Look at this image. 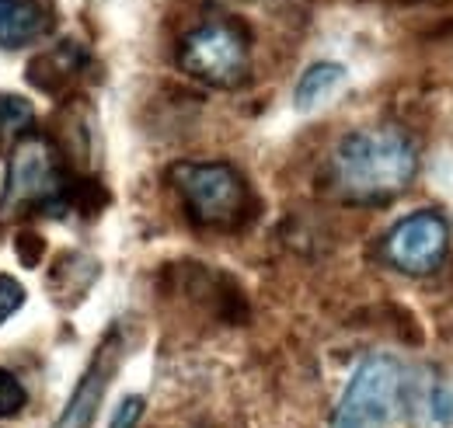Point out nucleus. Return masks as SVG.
<instances>
[{
  "label": "nucleus",
  "instance_id": "1",
  "mask_svg": "<svg viewBox=\"0 0 453 428\" xmlns=\"http://www.w3.org/2000/svg\"><path fill=\"white\" fill-rule=\"evenodd\" d=\"M332 185L349 203H391L401 195L415 171L418 150L415 140L397 126H370L349 133L332 154Z\"/></svg>",
  "mask_w": 453,
  "mask_h": 428
},
{
  "label": "nucleus",
  "instance_id": "2",
  "mask_svg": "<svg viewBox=\"0 0 453 428\" xmlns=\"http://www.w3.org/2000/svg\"><path fill=\"white\" fill-rule=\"evenodd\" d=\"M178 63L188 77L210 88H241L251 73V50L241 28L226 21H206L185 32L178 46Z\"/></svg>",
  "mask_w": 453,
  "mask_h": 428
},
{
  "label": "nucleus",
  "instance_id": "3",
  "mask_svg": "<svg viewBox=\"0 0 453 428\" xmlns=\"http://www.w3.org/2000/svg\"><path fill=\"white\" fill-rule=\"evenodd\" d=\"M404 373L391 355H370L352 373L339 408L332 415V428H391L401 404Z\"/></svg>",
  "mask_w": 453,
  "mask_h": 428
},
{
  "label": "nucleus",
  "instance_id": "4",
  "mask_svg": "<svg viewBox=\"0 0 453 428\" xmlns=\"http://www.w3.org/2000/svg\"><path fill=\"white\" fill-rule=\"evenodd\" d=\"M171 181L203 226H234L248 210V185L230 164H174Z\"/></svg>",
  "mask_w": 453,
  "mask_h": 428
},
{
  "label": "nucleus",
  "instance_id": "5",
  "mask_svg": "<svg viewBox=\"0 0 453 428\" xmlns=\"http://www.w3.org/2000/svg\"><path fill=\"white\" fill-rule=\"evenodd\" d=\"M66 181L59 171V157L46 136L25 133L14 150H11V167H7V185L0 199V216L21 213L28 206H50L63 199Z\"/></svg>",
  "mask_w": 453,
  "mask_h": 428
},
{
  "label": "nucleus",
  "instance_id": "6",
  "mask_svg": "<svg viewBox=\"0 0 453 428\" xmlns=\"http://www.w3.org/2000/svg\"><path fill=\"white\" fill-rule=\"evenodd\" d=\"M450 251V223L436 210L397 219L395 230L384 237V262L404 275H433Z\"/></svg>",
  "mask_w": 453,
  "mask_h": 428
},
{
  "label": "nucleus",
  "instance_id": "7",
  "mask_svg": "<svg viewBox=\"0 0 453 428\" xmlns=\"http://www.w3.org/2000/svg\"><path fill=\"white\" fill-rule=\"evenodd\" d=\"M119 359H122V334L112 327V331L105 334V341L98 345L91 366H88L84 376L77 379V386H73L66 408L59 411L57 428H91L95 425L98 408H102V401H105V390H109V383H112L115 370H119Z\"/></svg>",
  "mask_w": 453,
  "mask_h": 428
},
{
  "label": "nucleus",
  "instance_id": "8",
  "mask_svg": "<svg viewBox=\"0 0 453 428\" xmlns=\"http://www.w3.org/2000/svg\"><path fill=\"white\" fill-rule=\"evenodd\" d=\"M57 21L53 0H0V50H25Z\"/></svg>",
  "mask_w": 453,
  "mask_h": 428
},
{
  "label": "nucleus",
  "instance_id": "9",
  "mask_svg": "<svg viewBox=\"0 0 453 428\" xmlns=\"http://www.w3.org/2000/svg\"><path fill=\"white\" fill-rule=\"evenodd\" d=\"M342 84H345V66H339V63H314L300 77V84L293 91V105L300 111H314V108L325 105Z\"/></svg>",
  "mask_w": 453,
  "mask_h": 428
},
{
  "label": "nucleus",
  "instance_id": "10",
  "mask_svg": "<svg viewBox=\"0 0 453 428\" xmlns=\"http://www.w3.org/2000/svg\"><path fill=\"white\" fill-rule=\"evenodd\" d=\"M415 415L422 428H453V386L443 379H429L418 386Z\"/></svg>",
  "mask_w": 453,
  "mask_h": 428
},
{
  "label": "nucleus",
  "instance_id": "11",
  "mask_svg": "<svg viewBox=\"0 0 453 428\" xmlns=\"http://www.w3.org/2000/svg\"><path fill=\"white\" fill-rule=\"evenodd\" d=\"M32 105L25 98H14V95H0V147L4 143H18L28 129H32Z\"/></svg>",
  "mask_w": 453,
  "mask_h": 428
},
{
  "label": "nucleus",
  "instance_id": "12",
  "mask_svg": "<svg viewBox=\"0 0 453 428\" xmlns=\"http://www.w3.org/2000/svg\"><path fill=\"white\" fill-rule=\"evenodd\" d=\"M25 401H28V394H25V386L18 383V376L0 370V418H4V415H18V411L25 408Z\"/></svg>",
  "mask_w": 453,
  "mask_h": 428
},
{
  "label": "nucleus",
  "instance_id": "13",
  "mask_svg": "<svg viewBox=\"0 0 453 428\" xmlns=\"http://www.w3.org/2000/svg\"><path fill=\"white\" fill-rule=\"evenodd\" d=\"M25 307V286L14 275H0V324Z\"/></svg>",
  "mask_w": 453,
  "mask_h": 428
},
{
  "label": "nucleus",
  "instance_id": "14",
  "mask_svg": "<svg viewBox=\"0 0 453 428\" xmlns=\"http://www.w3.org/2000/svg\"><path fill=\"white\" fill-rule=\"evenodd\" d=\"M143 408H147V401H143L140 394L122 397L119 408H115L112 422H109V428H136L140 425V418H143Z\"/></svg>",
  "mask_w": 453,
  "mask_h": 428
}]
</instances>
